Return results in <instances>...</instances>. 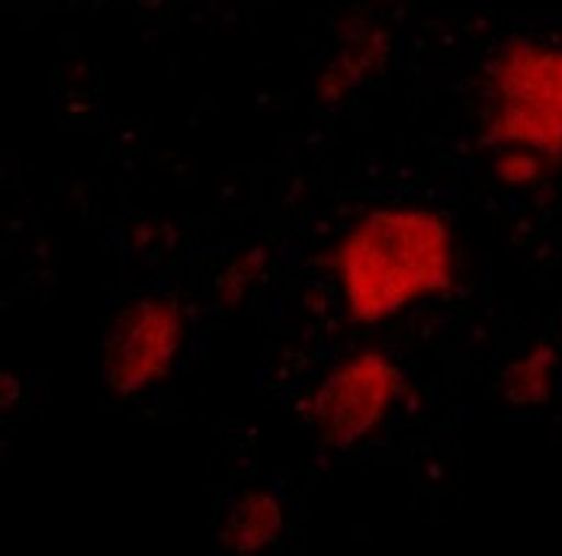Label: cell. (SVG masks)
<instances>
[{
    "label": "cell",
    "mask_w": 562,
    "mask_h": 556,
    "mask_svg": "<svg viewBox=\"0 0 562 556\" xmlns=\"http://www.w3.org/2000/svg\"><path fill=\"white\" fill-rule=\"evenodd\" d=\"M386 55H390V36L383 26H376V23L353 26L341 40L328 68L318 75V100H325V103L345 100L353 87L370 81L383 68Z\"/></svg>",
    "instance_id": "obj_6"
},
{
    "label": "cell",
    "mask_w": 562,
    "mask_h": 556,
    "mask_svg": "<svg viewBox=\"0 0 562 556\" xmlns=\"http://www.w3.org/2000/svg\"><path fill=\"white\" fill-rule=\"evenodd\" d=\"M562 354L553 342L527 344L502 370L498 389L518 412H543L560 392Z\"/></svg>",
    "instance_id": "obj_7"
},
{
    "label": "cell",
    "mask_w": 562,
    "mask_h": 556,
    "mask_svg": "<svg viewBox=\"0 0 562 556\" xmlns=\"http://www.w3.org/2000/svg\"><path fill=\"white\" fill-rule=\"evenodd\" d=\"M338 302L353 325H386L460 283L450 219L422 203H383L357 215L328 252Z\"/></svg>",
    "instance_id": "obj_1"
},
{
    "label": "cell",
    "mask_w": 562,
    "mask_h": 556,
    "mask_svg": "<svg viewBox=\"0 0 562 556\" xmlns=\"http://www.w3.org/2000/svg\"><path fill=\"white\" fill-rule=\"evenodd\" d=\"M260 264H263V257L260 255H245L238 257V260H232L216 283L218 302H222V305H235V302L245 300V297L251 293V287H258Z\"/></svg>",
    "instance_id": "obj_8"
},
{
    "label": "cell",
    "mask_w": 562,
    "mask_h": 556,
    "mask_svg": "<svg viewBox=\"0 0 562 556\" xmlns=\"http://www.w3.org/2000/svg\"><path fill=\"white\" fill-rule=\"evenodd\" d=\"M190 342V322L183 305L171 297L148 293L130 300L110 322L100 347V367L106 386L138 399L171 380Z\"/></svg>",
    "instance_id": "obj_4"
},
{
    "label": "cell",
    "mask_w": 562,
    "mask_h": 556,
    "mask_svg": "<svg viewBox=\"0 0 562 556\" xmlns=\"http://www.w3.org/2000/svg\"><path fill=\"white\" fill-rule=\"evenodd\" d=\"M286 524H290L286 502L263 486H248L228 502L225 514L218 518L216 541L225 554L258 556L286 537Z\"/></svg>",
    "instance_id": "obj_5"
},
{
    "label": "cell",
    "mask_w": 562,
    "mask_h": 556,
    "mask_svg": "<svg viewBox=\"0 0 562 556\" xmlns=\"http://www.w3.org/2000/svg\"><path fill=\"white\" fill-rule=\"evenodd\" d=\"M405 392L398 357L380 344L341 354L308 389L303 419L322 447L353 451L395 415Z\"/></svg>",
    "instance_id": "obj_3"
},
{
    "label": "cell",
    "mask_w": 562,
    "mask_h": 556,
    "mask_svg": "<svg viewBox=\"0 0 562 556\" xmlns=\"http://www.w3.org/2000/svg\"><path fill=\"white\" fill-rule=\"evenodd\" d=\"M482 132L492 155L562 168V43L515 36L485 65Z\"/></svg>",
    "instance_id": "obj_2"
}]
</instances>
